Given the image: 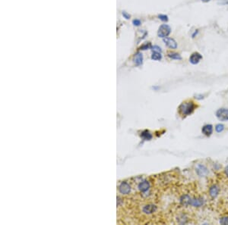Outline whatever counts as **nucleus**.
<instances>
[{"label":"nucleus","instance_id":"nucleus-1","mask_svg":"<svg viewBox=\"0 0 228 225\" xmlns=\"http://www.w3.org/2000/svg\"><path fill=\"white\" fill-rule=\"evenodd\" d=\"M195 108H196V105L194 103V102H192V101H186L180 105L178 109H179V113L180 115L186 117L191 115Z\"/></svg>","mask_w":228,"mask_h":225},{"label":"nucleus","instance_id":"nucleus-2","mask_svg":"<svg viewBox=\"0 0 228 225\" xmlns=\"http://www.w3.org/2000/svg\"><path fill=\"white\" fill-rule=\"evenodd\" d=\"M170 32L171 28L169 25L162 24L158 29V37H161V38H165V37H167L170 35Z\"/></svg>","mask_w":228,"mask_h":225},{"label":"nucleus","instance_id":"nucleus-3","mask_svg":"<svg viewBox=\"0 0 228 225\" xmlns=\"http://www.w3.org/2000/svg\"><path fill=\"white\" fill-rule=\"evenodd\" d=\"M216 117L221 121H228V108H219L216 112Z\"/></svg>","mask_w":228,"mask_h":225},{"label":"nucleus","instance_id":"nucleus-4","mask_svg":"<svg viewBox=\"0 0 228 225\" xmlns=\"http://www.w3.org/2000/svg\"><path fill=\"white\" fill-rule=\"evenodd\" d=\"M130 190H131V187H130L129 183H126V182H123L119 187V191L122 194H125V195L129 194Z\"/></svg>","mask_w":228,"mask_h":225},{"label":"nucleus","instance_id":"nucleus-5","mask_svg":"<svg viewBox=\"0 0 228 225\" xmlns=\"http://www.w3.org/2000/svg\"><path fill=\"white\" fill-rule=\"evenodd\" d=\"M164 42L167 46L172 49H175L177 48V43L173 39L170 38V37H165L164 38Z\"/></svg>","mask_w":228,"mask_h":225},{"label":"nucleus","instance_id":"nucleus-6","mask_svg":"<svg viewBox=\"0 0 228 225\" xmlns=\"http://www.w3.org/2000/svg\"><path fill=\"white\" fill-rule=\"evenodd\" d=\"M202 59V56L200 53L198 52H194L191 55L190 58V63H192V65H196L198 64L200 61Z\"/></svg>","mask_w":228,"mask_h":225},{"label":"nucleus","instance_id":"nucleus-7","mask_svg":"<svg viewBox=\"0 0 228 225\" xmlns=\"http://www.w3.org/2000/svg\"><path fill=\"white\" fill-rule=\"evenodd\" d=\"M203 134H205L207 137H210L213 133V126L211 124H205L202 127L201 129Z\"/></svg>","mask_w":228,"mask_h":225},{"label":"nucleus","instance_id":"nucleus-8","mask_svg":"<svg viewBox=\"0 0 228 225\" xmlns=\"http://www.w3.org/2000/svg\"><path fill=\"white\" fill-rule=\"evenodd\" d=\"M204 204V199L202 198H195L192 199L191 202H190V205L193 207H201Z\"/></svg>","mask_w":228,"mask_h":225},{"label":"nucleus","instance_id":"nucleus-9","mask_svg":"<svg viewBox=\"0 0 228 225\" xmlns=\"http://www.w3.org/2000/svg\"><path fill=\"white\" fill-rule=\"evenodd\" d=\"M156 210L157 206L154 205H147L143 207V212L145 214H148V215L154 213V212H156Z\"/></svg>","mask_w":228,"mask_h":225},{"label":"nucleus","instance_id":"nucleus-10","mask_svg":"<svg viewBox=\"0 0 228 225\" xmlns=\"http://www.w3.org/2000/svg\"><path fill=\"white\" fill-rule=\"evenodd\" d=\"M196 171H197V174L199 175L200 177H204L205 175H206L207 174H208V170H207L206 168H205L204 165H198V166L197 167Z\"/></svg>","mask_w":228,"mask_h":225},{"label":"nucleus","instance_id":"nucleus-11","mask_svg":"<svg viewBox=\"0 0 228 225\" xmlns=\"http://www.w3.org/2000/svg\"><path fill=\"white\" fill-rule=\"evenodd\" d=\"M149 188L150 183L149 182L147 181V180H144V181L141 182V183H139V185H138V190L141 192H146Z\"/></svg>","mask_w":228,"mask_h":225},{"label":"nucleus","instance_id":"nucleus-12","mask_svg":"<svg viewBox=\"0 0 228 225\" xmlns=\"http://www.w3.org/2000/svg\"><path fill=\"white\" fill-rule=\"evenodd\" d=\"M192 198L189 195H184L181 197L180 199V202L183 205L185 206H188L190 205V202H191Z\"/></svg>","mask_w":228,"mask_h":225},{"label":"nucleus","instance_id":"nucleus-13","mask_svg":"<svg viewBox=\"0 0 228 225\" xmlns=\"http://www.w3.org/2000/svg\"><path fill=\"white\" fill-rule=\"evenodd\" d=\"M134 62L135 65H141L143 62V55L141 52H137L134 56Z\"/></svg>","mask_w":228,"mask_h":225},{"label":"nucleus","instance_id":"nucleus-14","mask_svg":"<svg viewBox=\"0 0 228 225\" xmlns=\"http://www.w3.org/2000/svg\"><path fill=\"white\" fill-rule=\"evenodd\" d=\"M219 193V188L218 186H212L209 189V194L212 198H215Z\"/></svg>","mask_w":228,"mask_h":225},{"label":"nucleus","instance_id":"nucleus-15","mask_svg":"<svg viewBox=\"0 0 228 225\" xmlns=\"http://www.w3.org/2000/svg\"><path fill=\"white\" fill-rule=\"evenodd\" d=\"M141 137L144 140H150L152 139V135H151V133L148 130H144L141 133Z\"/></svg>","mask_w":228,"mask_h":225},{"label":"nucleus","instance_id":"nucleus-16","mask_svg":"<svg viewBox=\"0 0 228 225\" xmlns=\"http://www.w3.org/2000/svg\"><path fill=\"white\" fill-rule=\"evenodd\" d=\"M162 58L161 56V52H154L151 55V59L154 61H160Z\"/></svg>","mask_w":228,"mask_h":225},{"label":"nucleus","instance_id":"nucleus-17","mask_svg":"<svg viewBox=\"0 0 228 225\" xmlns=\"http://www.w3.org/2000/svg\"><path fill=\"white\" fill-rule=\"evenodd\" d=\"M168 56H169L170 58H172V59H176V60H180V59L182 58L180 54L175 53V52H170V53H168Z\"/></svg>","mask_w":228,"mask_h":225},{"label":"nucleus","instance_id":"nucleus-18","mask_svg":"<svg viewBox=\"0 0 228 225\" xmlns=\"http://www.w3.org/2000/svg\"><path fill=\"white\" fill-rule=\"evenodd\" d=\"M224 130V125L222 124H218L215 126V130L218 133H221Z\"/></svg>","mask_w":228,"mask_h":225},{"label":"nucleus","instance_id":"nucleus-19","mask_svg":"<svg viewBox=\"0 0 228 225\" xmlns=\"http://www.w3.org/2000/svg\"><path fill=\"white\" fill-rule=\"evenodd\" d=\"M220 223L223 225H228V217H224L220 220Z\"/></svg>","mask_w":228,"mask_h":225},{"label":"nucleus","instance_id":"nucleus-20","mask_svg":"<svg viewBox=\"0 0 228 225\" xmlns=\"http://www.w3.org/2000/svg\"><path fill=\"white\" fill-rule=\"evenodd\" d=\"M158 18H159L161 21H168V17L165 15H160L159 16H158Z\"/></svg>","mask_w":228,"mask_h":225},{"label":"nucleus","instance_id":"nucleus-21","mask_svg":"<svg viewBox=\"0 0 228 225\" xmlns=\"http://www.w3.org/2000/svg\"><path fill=\"white\" fill-rule=\"evenodd\" d=\"M153 52H161V47L158 46H154L152 47Z\"/></svg>","mask_w":228,"mask_h":225},{"label":"nucleus","instance_id":"nucleus-22","mask_svg":"<svg viewBox=\"0 0 228 225\" xmlns=\"http://www.w3.org/2000/svg\"><path fill=\"white\" fill-rule=\"evenodd\" d=\"M151 43H146V44H144V45H143L142 46H141V49L144 50V49H147L151 48Z\"/></svg>","mask_w":228,"mask_h":225},{"label":"nucleus","instance_id":"nucleus-23","mask_svg":"<svg viewBox=\"0 0 228 225\" xmlns=\"http://www.w3.org/2000/svg\"><path fill=\"white\" fill-rule=\"evenodd\" d=\"M133 23L135 26H139L141 24V21L138 20V19H135L133 21Z\"/></svg>","mask_w":228,"mask_h":225},{"label":"nucleus","instance_id":"nucleus-24","mask_svg":"<svg viewBox=\"0 0 228 225\" xmlns=\"http://www.w3.org/2000/svg\"><path fill=\"white\" fill-rule=\"evenodd\" d=\"M123 17H124V18L126 19H129V18H130V15L127 14V13H126V12H123Z\"/></svg>","mask_w":228,"mask_h":225},{"label":"nucleus","instance_id":"nucleus-25","mask_svg":"<svg viewBox=\"0 0 228 225\" xmlns=\"http://www.w3.org/2000/svg\"><path fill=\"white\" fill-rule=\"evenodd\" d=\"M224 172H225V174H226L227 176V177H228V166H227L226 168H225Z\"/></svg>","mask_w":228,"mask_h":225},{"label":"nucleus","instance_id":"nucleus-26","mask_svg":"<svg viewBox=\"0 0 228 225\" xmlns=\"http://www.w3.org/2000/svg\"><path fill=\"white\" fill-rule=\"evenodd\" d=\"M201 1H202V2H209V1H211V0H201Z\"/></svg>","mask_w":228,"mask_h":225}]
</instances>
